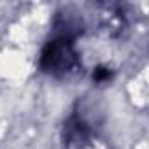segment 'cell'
Listing matches in <instances>:
<instances>
[{"label":"cell","instance_id":"cell-1","mask_svg":"<svg viewBox=\"0 0 149 149\" xmlns=\"http://www.w3.org/2000/svg\"><path fill=\"white\" fill-rule=\"evenodd\" d=\"M84 23L77 14L56 13L51 37L44 42L39 54V70L53 79H68L81 72V54L77 39L84 35Z\"/></svg>","mask_w":149,"mask_h":149},{"label":"cell","instance_id":"cell-2","mask_svg":"<svg viewBox=\"0 0 149 149\" xmlns=\"http://www.w3.org/2000/svg\"><path fill=\"white\" fill-rule=\"evenodd\" d=\"M97 139V128L84 118L81 111H74L63 123L61 144L63 149H91Z\"/></svg>","mask_w":149,"mask_h":149},{"label":"cell","instance_id":"cell-3","mask_svg":"<svg viewBox=\"0 0 149 149\" xmlns=\"http://www.w3.org/2000/svg\"><path fill=\"white\" fill-rule=\"evenodd\" d=\"M114 77H116V70L111 65H105V63H100V65H97L91 70V81L95 84H98V86H104V84L112 83Z\"/></svg>","mask_w":149,"mask_h":149}]
</instances>
